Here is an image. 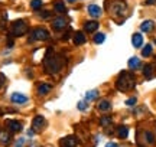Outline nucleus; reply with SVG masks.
I'll return each instance as SVG.
<instances>
[{"label": "nucleus", "instance_id": "f257e3e1", "mask_svg": "<svg viewBox=\"0 0 156 147\" xmlns=\"http://www.w3.org/2000/svg\"><path fill=\"white\" fill-rule=\"evenodd\" d=\"M64 63H65L64 62V58L52 51H48V53H46V56L44 59V67L49 74L59 72L64 68Z\"/></svg>", "mask_w": 156, "mask_h": 147}, {"label": "nucleus", "instance_id": "f03ea898", "mask_svg": "<svg viewBox=\"0 0 156 147\" xmlns=\"http://www.w3.org/2000/svg\"><path fill=\"white\" fill-rule=\"evenodd\" d=\"M134 85H136V79H134L133 74L130 72H122L116 82L119 91H130L134 88Z\"/></svg>", "mask_w": 156, "mask_h": 147}, {"label": "nucleus", "instance_id": "7ed1b4c3", "mask_svg": "<svg viewBox=\"0 0 156 147\" xmlns=\"http://www.w3.org/2000/svg\"><path fill=\"white\" fill-rule=\"evenodd\" d=\"M108 10L112 15L114 16H120V15H124L126 10H127V5L123 2V0H113L108 3Z\"/></svg>", "mask_w": 156, "mask_h": 147}, {"label": "nucleus", "instance_id": "20e7f679", "mask_svg": "<svg viewBox=\"0 0 156 147\" xmlns=\"http://www.w3.org/2000/svg\"><path fill=\"white\" fill-rule=\"evenodd\" d=\"M26 32H28V25L23 22V20L13 22V25H12V33L15 35V36H22Z\"/></svg>", "mask_w": 156, "mask_h": 147}, {"label": "nucleus", "instance_id": "39448f33", "mask_svg": "<svg viewBox=\"0 0 156 147\" xmlns=\"http://www.w3.org/2000/svg\"><path fill=\"white\" fill-rule=\"evenodd\" d=\"M49 38V32L46 29H35L30 40H46Z\"/></svg>", "mask_w": 156, "mask_h": 147}, {"label": "nucleus", "instance_id": "423d86ee", "mask_svg": "<svg viewBox=\"0 0 156 147\" xmlns=\"http://www.w3.org/2000/svg\"><path fill=\"white\" fill-rule=\"evenodd\" d=\"M45 118L42 117V115H36L34 118V121H32V128H34V131H41L42 128L45 127Z\"/></svg>", "mask_w": 156, "mask_h": 147}, {"label": "nucleus", "instance_id": "0eeeda50", "mask_svg": "<svg viewBox=\"0 0 156 147\" xmlns=\"http://www.w3.org/2000/svg\"><path fill=\"white\" fill-rule=\"evenodd\" d=\"M6 125H7L9 131H12V133H17V131L22 130V123H19L16 120H7Z\"/></svg>", "mask_w": 156, "mask_h": 147}, {"label": "nucleus", "instance_id": "6e6552de", "mask_svg": "<svg viewBox=\"0 0 156 147\" xmlns=\"http://www.w3.org/2000/svg\"><path fill=\"white\" fill-rule=\"evenodd\" d=\"M59 146L61 147H75L77 146V140L74 136H68V137H64L61 142H59Z\"/></svg>", "mask_w": 156, "mask_h": 147}, {"label": "nucleus", "instance_id": "1a4fd4ad", "mask_svg": "<svg viewBox=\"0 0 156 147\" xmlns=\"http://www.w3.org/2000/svg\"><path fill=\"white\" fill-rule=\"evenodd\" d=\"M12 102H15V104H25V102H28V97L20 94V92H13L10 97Z\"/></svg>", "mask_w": 156, "mask_h": 147}, {"label": "nucleus", "instance_id": "9d476101", "mask_svg": "<svg viewBox=\"0 0 156 147\" xmlns=\"http://www.w3.org/2000/svg\"><path fill=\"white\" fill-rule=\"evenodd\" d=\"M67 26V19L65 17H56L55 20L52 22V28L55 29V30H61Z\"/></svg>", "mask_w": 156, "mask_h": 147}, {"label": "nucleus", "instance_id": "9b49d317", "mask_svg": "<svg viewBox=\"0 0 156 147\" xmlns=\"http://www.w3.org/2000/svg\"><path fill=\"white\" fill-rule=\"evenodd\" d=\"M87 10H88L90 16L95 17V19H97V17H100L101 13H103V12H101V7H98L97 5H90L88 7H87Z\"/></svg>", "mask_w": 156, "mask_h": 147}, {"label": "nucleus", "instance_id": "f8f14e48", "mask_svg": "<svg viewBox=\"0 0 156 147\" xmlns=\"http://www.w3.org/2000/svg\"><path fill=\"white\" fill-rule=\"evenodd\" d=\"M84 29H85V32H88V33H93V32H95V30L98 29V23L95 22V20H91V22H85V23H84Z\"/></svg>", "mask_w": 156, "mask_h": 147}, {"label": "nucleus", "instance_id": "ddd939ff", "mask_svg": "<svg viewBox=\"0 0 156 147\" xmlns=\"http://www.w3.org/2000/svg\"><path fill=\"white\" fill-rule=\"evenodd\" d=\"M132 43H133L134 48H140V46L143 45V36L140 33H134L132 36Z\"/></svg>", "mask_w": 156, "mask_h": 147}, {"label": "nucleus", "instance_id": "4468645a", "mask_svg": "<svg viewBox=\"0 0 156 147\" xmlns=\"http://www.w3.org/2000/svg\"><path fill=\"white\" fill-rule=\"evenodd\" d=\"M74 43L75 45H83L85 43V35L83 32H75L74 33Z\"/></svg>", "mask_w": 156, "mask_h": 147}, {"label": "nucleus", "instance_id": "2eb2a0df", "mask_svg": "<svg viewBox=\"0 0 156 147\" xmlns=\"http://www.w3.org/2000/svg\"><path fill=\"white\" fill-rule=\"evenodd\" d=\"M98 98V91L97 90H91V91H87L85 92V101L87 102H91Z\"/></svg>", "mask_w": 156, "mask_h": 147}, {"label": "nucleus", "instance_id": "dca6fc26", "mask_svg": "<svg viewBox=\"0 0 156 147\" xmlns=\"http://www.w3.org/2000/svg\"><path fill=\"white\" fill-rule=\"evenodd\" d=\"M155 28V23L152 22V20H145V22L140 25V29H142V32H152Z\"/></svg>", "mask_w": 156, "mask_h": 147}, {"label": "nucleus", "instance_id": "f3484780", "mask_svg": "<svg viewBox=\"0 0 156 147\" xmlns=\"http://www.w3.org/2000/svg\"><path fill=\"white\" fill-rule=\"evenodd\" d=\"M0 143L2 144H9L10 143V133L6 130H0Z\"/></svg>", "mask_w": 156, "mask_h": 147}, {"label": "nucleus", "instance_id": "a211bd4d", "mask_svg": "<svg viewBox=\"0 0 156 147\" xmlns=\"http://www.w3.org/2000/svg\"><path fill=\"white\" fill-rule=\"evenodd\" d=\"M51 90H52V87H51V85H48V84H41L38 87V94H39V95H45V94H48Z\"/></svg>", "mask_w": 156, "mask_h": 147}, {"label": "nucleus", "instance_id": "6ab92c4d", "mask_svg": "<svg viewBox=\"0 0 156 147\" xmlns=\"http://www.w3.org/2000/svg\"><path fill=\"white\" fill-rule=\"evenodd\" d=\"M140 67V59L137 56H133L129 59V68L130 69H136Z\"/></svg>", "mask_w": 156, "mask_h": 147}, {"label": "nucleus", "instance_id": "aec40b11", "mask_svg": "<svg viewBox=\"0 0 156 147\" xmlns=\"http://www.w3.org/2000/svg\"><path fill=\"white\" fill-rule=\"evenodd\" d=\"M110 108H112L110 101H107V100H101V101L98 102V110H100V111H108Z\"/></svg>", "mask_w": 156, "mask_h": 147}, {"label": "nucleus", "instance_id": "412c9836", "mask_svg": "<svg viewBox=\"0 0 156 147\" xmlns=\"http://www.w3.org/2000/svg\"><path fill=\"white\" fill-rule=\"evenodd\" d=\"M117 136L120 137V138H126V137L129 136V128L124 127V125H120V127L117 128Z\"/></svg>", "mask_w": 156, "mask_h": 147}, {"label": "nucleus", "instance_id": "4be33fe9", "mask_svg": "<svg viewBox=\"0 0 156 147\" xmlns=\"http://www.w3.org/2000/svg\"><path fill=\"white\" fill-rule=\"evenodd\" d=\"M54 7H55V12H58V13H64L65 12V5H64V2H61V0H56Z\"/></svg>", "mask_w": 156, "mask_h": 147}, {"label": "nucleus", "instance_id": "5701e85b", "mask_svg": "<svg viewBox=\"0 0 156 147\" xmlns=\"http://www.w3.org/2000/svg\"><path fill=\"white\" fill-rule=\"evenodd\" d=\"M143 69H145V71H143L145 77H146L147 79H151L152 77H153V67H152V65H146Z\"/></svg>", "mask_w": 156, "mask_h": 147}, {"label": "nucleus", "instance_id": "b1692460", "mask_svg": "<svg viewBox=\"0 0 156 147\" xmlns=\"http://www.w3.org/2000/svg\"><path fill=\"white\" fill-rule=\"evenodd\" d=\"M145 142L149 143V144L155 143V136L152 134V131H145Z\"/></svg>", "mask_w": 156, "mask_h": 147}, {"label": "nucleus", "instance_id": "393cba45", "mask_svg": "<svg viewBox=\"0 0 156 147\" xmlns=\"http://www.w3.org/2000/svg\"><path fill=\"white\" fill-rule=\"evenodd\" d=\"M152 52H153V48H152V45H146L145 48H143V51H142V55L143 56H151Z\"/></svg>", "mask_w": 156, "mask_h": 147}, {"label": "nucleus", "instance_id": "a878e982", "mask_svg": "<svg viewBox=\"0 0 156 147\" xmlns=\"http://www.w3.org/2000/svg\"><path fill=\"white\" fill-rule=\"evenodd\" d=\"M104 40H106V35H104V33H97L94 36V42H95V43H103Z\"/></svg>", "mask_w": 156, "mask_h": 147}, {"label": "nucleus", "instance_id": "bb28decb", "mask_svg": "<svg viewBox=\"0 0 156 147\" xmlns=\"http://www.w3.org/2000/svg\"><path fill=\"white\" fill-rule=\"evenodd\" d=\"M41 6H42V2H41V0H32V2H30V7H32L34 10L41 9Z\"/></svg>", "mask_w": 156, "mask_h": 147}, {"label": "nucleus", "instance_id": "cd10ccee", "mask_svg": "<svg viewBox=\"0 0 156 147\" xmlns=\"http://www.w3.org/2000/svg\"><path fill=\"white\" fill-rule=\"evenodd\" d=\"M110 123H112V118H110V117H103V118L100 120V124L103 125V127H107Z\"/></svg>", "mask_w": 156, "mask_h": 147}, {"label": "nucleus", "instance_id": "c85d7f7f", "mask_svg": "<svg viewBox=\"0 0 156 147\" xmlns=\"http://www.w3.org/2000/svg\"><path fill=\"white\" fill-rule=\"evenodd\" d=\"M77 107H78V110H81V111H85L87 110V101H80L77 104Z\"/></svg>", "mask_w": 156, "mask_h": 147}, {"label": "nucleus", "instance_id": "c756f323", "mask_svg": "<svg viewBox=\"0 0 156 147\" xmlns=\"http://www.w3.org/2000/svg\"><path fill=\"white\" fill-rule=\"evenodd\" d=\"M136 101H137L136 98H129L127 101H126V105H130V107H133L134 104H136Z\"/></svg>", "mask_w": 156, "mask_h": 147}, {"label": "nucleus", "instance_id": "7c9ffc66", "mask_svg": "<svg viewBox=\"0 0 156 147\" xmlns=\"http://www.w3.org/2000/svg\"><path fill=\"white\" fill-rule=\"evenodd\" d=\"M23 144H25V138H19L16 143V147H23Z\"/></svg>", "mask_w": 156, "mask_h": 147}, {"label": "nucleus", "instance_id": "2f4dec72", "mask_svg": "<svg viewBox=\"0 0 156 147\" xmlns=\"http://www.w3.org/2000/svg\"><path fill=\"white\" fill-rule=\"evenodd\" d=\"M3 84H5V77L0 74V88H2V85H3Z\"/></svg>", "mask_w": 156, "mask_h": 147}, {"label": "nucleus", "instance_id": "473e14b6", "mask_svg": "<svg viewBox=\"0 0 156 147\" xmlns=\"http://www.w3.org/2000/svg\"><path fill=\"white\" fill-rule=\"evenodd\" d=\"M106 147H119V146H117V144H116V143H107V144H106Z\"/></svg>", "mask_w": 156, "mask_h": 147}, {"label": "nucleus", "instance_id": "72a5a7b5", "mask_svg": "<svg viewBox=\"0 0 156 147\" xmlns=\"http://www.w3.org/2000/svg\"><path fill=\"white\" fill-rule=\"evenodd\" d=\"M156 0H146V5H155Z\"/></svg>", "mask_w": 156, "mask_h": 147}, {"label": "nucleus", "instance_id": "f704fd0d", "mask_svg": "<svg viewBox=\"0 0 156 147\" xmlns=\"http://www.w3.org/2000/svg\"><path fill=\"white\" fill-rule=\"evenodd\" d=\"M67 2H69V3H74V2H75V0H67Z\"/></svg>", "mask_w": 156, "mask_h": 147}]
</instances>
